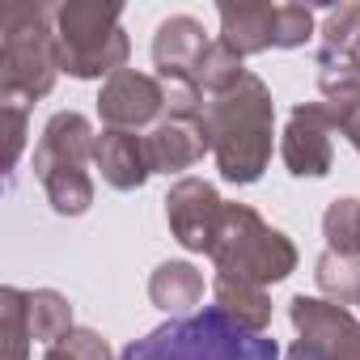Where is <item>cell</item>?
Masks as SVG:
<instances>
[{
    "label": "cell",
    "mask_w": 360,
    "mask_h": 360,
    "mask_svg": "<svg viewBox=\"0 0 360 360\" xmlns=\"http://www.w3.org/2000/svg\"><path fill=\"white\" fill-rule=\"evenodd\" d=\"M204 123L212 136V157L225 183L250 187L271 165V144H276V102L263 77L246 72L229 94L208 98Z\"/></svg>",
    "instance_id": "1"
},
{
    "label": "cell",
    "mask_w": 360,
    "mask_h": 360,
    "mask_svg": "<svg viewBox=\"0 0 360 360\" xmlns=\"http://www.w3.org/2000/svg\"><path fill=\"white\" fill-rule=\"evenodd\" d=\"M56 5L13 0L0 9V106H30L56 89Z\"/></svg>",
    "instance_id": "2"
},
{
    "label": "cell",
    "mask_w": 360,
    "mask_h": 360,
    "mask_svg": "<svg viewBox=\"0 0 360 360\" xmlns=\"http://www.w3.org/2000/svg\"><path fill=\"white\" fill-rule=\"evenodd\" d=\"M119 360H280V343L242 330L233 318L208 305L131 339Z\"/></svg>",
    "instance_id": "3"
},
{
    "label": "cell",
    "mask_w": 360,
    "mask_h": 360,
    "mask_svg": "<svg viewBox=\"0 0 360 360\" xmlns=\"http://www.w3.org/2000/svg\"><path fill=\"white\" fill-rule=\"evenodd\" d=\"M131 39L115 0H64L56 5V60L72 81H110L127 68Z\"/></svg>",
    "instance_id": "4"
},
{
    "label": "cell",
    "mask_w": 360,
    "mask_h": 360,
    "mask_svg": "<svg viewBox=\"0 0 360 360\" xmlns=\"http://www.w3.org/2000/svg\"><path fill=\"white\" fill-rule=\"evenodd\" d=\"M208 259L221 276H242L255 284H280L297 271V246L284 229L267 225L250 204H225L221 229L212 238Z\"/></svg>",
    "instance_id": "5"
},
{
    "label": "cell",
    "mask_w": 360,
    "mask_h": 360,
    "mask_svg": "<svg viewBox=\"0 0 360 360\" xmlns=\"http://www.w3.org/2000/svg\"><path fill=\"white\" fill-rule=\"evenodd\" d=\"M335 115L326 102H297L284 131H280V157L292 178H326L335 165V144H330Z\"/></svg>",
    "instance_id": "6"
},
{
    "label": "cell",
    "mask_w": 360,
    "mask_h": 360,
    "mask_svg": "<svg viewBox=\"0 0 360 360\" xmlns=\"http://www.w3.org/2000/svg\"><path fill=\"white\" fill-rule=\"evenodd\" d=\"M221 217H225V200L208 178H178L165 191V225H169L174 242L191 255L212 250Z\"/></svg>",
    "instance_id": "7"
},
{
    "label": "cell",
    "mask_w": 360,
    "mask_h": 360,
    "mask_svg": "<svg viewBox=\"0 0 360 360\" xmlns=\"http://www.w3.org/2000/svg\"><path fill=\"white\" fill-rule=\"evenodd\" d=\"M98 115L102 127H119V131H140V127H157L165 119V85L153 72H136L123 68L110 81H102L98 94Z\"/></svg>",
    "instance_id": "8"
},
{
    "label": "cell",
    "mask_w": 360,
    "mask_h": 360,
    "mask_svg": "<svg viewBox=\"0 0 360 360\" xmlns=\"http://www.w3.org/2000/svg\"><path fill=\"white\" fill-rule=\"evenodd\" d=\"M288 318L297 339L314 343L326 360H360V318H352V309L297 292L288 301Z\"/></svg>",
    "instance_id": "9"
},
{
    "label": "cell",
    "mask_w": 360,
    "mask_h": 360,
    "mask_svg": "<svg viewBox=\"0 0 360 360\" xmlns=\"http://www.w3.org/2000/svg\"><path fill=\"white\" fill-rule=\"evenodd\" d=\"M144 148H148L153 174H183V169L200 165L204 153H212V136H208L204 115H195V119L165 115V119L144 136Z\"/></svg>",
    "instance_id": "10"
},
{
    "label": "cell",
    "mask_w": 360,
    "mask_h": 360,
    "mask_svg": "<svg viewBox=\"0 0 360 360\" xmlns=\"http://www.w3.org/2000/svg\"><path fill=\"white\" fill-rule=\"evenodd\" d=\"M208 30L191 13H174L153 34V68L161 81H195V64L208 51Z\"/></svg>",
    "instance_id": "11"
},
{
    "label": "cell",
    "mask_w": 360,
    "mask_h": 360,
    "mask_svg": "<svg viewBox=\"0 0 360 360\" xmlns=\"http://www.w3.org/2000/svg\"><path fill=\"white\" fill-rule=\"evenodd\" d=\"M98 148V131L81 110H56L34 144V178L60 169V165H89Z\"/></svg>",
    "instance_id": "12"
},
{
    "label": "cell",
    "mask_w": 360,
    "mask_h": 360,
    "mask_svg": "<svg viewBox=\"0 0 360 360\" xmlns=\"http://www.w3.org/2000/svg\"><path fill=\"white\" fill-rule=\"evenodd\" d=\"M94 165L102 174V183L115 187V191H140L148 178H153L144 136L119 131V127H102L98 148H94Z\"/></svg>",
    "instance_id": "13"
},
{
    "label": "cell",
    "mask_w": 360,
    "mask_h": 360,
    "mask_svg": "<svg viewBox=\"0 0 360 360\" xmlns=\"http://www.w3.org/2000/svg\"><path fill=\"white\" fill-rule=\"evenodd\" d=\"M221 43H229L242 60L276 47V5L267 0H221Z\"/></svg>",
    "instance_id": "14"
},
{
    "label": "cell",
    "mask_w": 360,
    "mask_h": 360,
    "mask_svg": "<svg viewBox=\"0 0 360 360\" xmlns=\"http://www.w3.org/2000/svg\"><path fill=\"white\" fill-rule=\"evenodd\" d=\"M318 94L335 115V127L360 153V72L343 60L318 56Z\"/></svg>",
    "instance_id": "15"
},
{
    "label": "cell",
    "mask_w": 360,
    "mask_h": 360,
    "mask_svg": "<svg viewBox=\"0 0 360 360\" xmlns=\"http://www.w3.org/2000/svg\"><path fill=\"white\" fill-rule=\"evenodd\" d=\"M148 301L169 314V318H187L204 301V271H195L187 259H165L148 276Z\"/></svg>",
    "instance_id": "16"
},
{
    "label": "cell",
    "mask_w": 360,
    "mask_h": 360,
    "mask_svg": "<svg viewBox=\"0 0 360 360\" xmlns=\"http://www.w3.org/2000/svg\"><path fill=\"white\" fill-rule=\"evenodd\" d=\"M212 301L225 318H233L242 330L250 335H267V322H271V297L263 284L255 280H242V276H221L212 280Z\"/></svg>",
    "instance_id": "17"
},
{
    "label": "cell",
    "mask_w": 360,
    "mask_h": 360,
    "mask_svg": "<svg viewBox=\"0 0 360 360\" xmlns=\"http://www.w3.org/2000/svg\"><path fill=\"white\" fill-rule=\"evenodd\" d=\"M314 284L322 292V301L330 305H360V255H339V250H322L314 263Z\"/></svg>",
    "instance_id": "18"
},
{
    "label": "cell",
    "mask_w": 360,
    "mask_h": 360,
    "mask_svg": "<svg viewBox=\"0 0 360 360\" xmlns=\"http://www.w3.org/2000/svg\"><path fill=\"white\" fill-rule=\"evenodd\" d=\"M56 217H85L94 208V178L85 165H60L39 178Z\"/></svg>",
    "instance_id": "19"
},
{
    "label": "cell",
    "mask_w": 360,
    "mask_h": 360,
    "mask_svg": "<svg viewBox=\"0 0 360 360\" xmlns=\"http://www.w3.org/2000/svg\"><path fill=\"white\" fill-rule=\"evenodd\" d=\"M318 56H330V60H343L360 72V5L347 0V5H335L326 9V22H322V47Z\"/></svg>",
    "instance_id": "20"
},
{
    "label": "cell",
    "mask_w": 360,
    "mask_h": 360,
    "mask_svg": "<svg viewBox=\"0 0 360 360\" xmlns=\"http://www.w3.org/2000/svg\"><path fill=\"white\" fill-rule=\"evenodd\" d=\"M0 339H5V360H30V292L5 284L0 288Z\"/></svg>",
    "instance_id": "21"
},
{
    "label": "cell",
    "mask_w": 360,
    "mask_h": 360,
    "mask_svg": "<svg viewBox=\"0 0 360 360\" xmlns=\"http://www.w3.org/2000/svg\"><path fill=\"white\" fill-rule=\"evenodd\" d=\"M242 77H246L242 56H238L229 43L212 39V43H208V51H204V56H200V64H195V85H200L208 98H221V94H229Z\"/></svg>",
    "instance_id": "22"
},
{
    "label": "cell",
    "mask_w": 360,
    "mask_h": 360,
    "mask_svg": "<svg viewBox=\"0 0 360 360\" xmlns=\"http://www.w3.org/2000/svg\"><path fill=\"white\" fill-rule=\"evenodd\" d=\"M72 301L60 292V288H34L30 292V330L39 343H60L68 330H72Z\"/></svg>",
    "instance_id": "23"
},
{
    "label": "cell",
    "mask_w": 360,
    "mask_h": 360,
    "mask_svg": "<svg viewBox=\"0 0 360 360\" xmlns=\"http://www.w3.org/2000/svg\"><path fill=\"white\" fill-rule=\"evenodd\" d=\"M322 238H326V250L360 255V200H352V195L330 200L322 212Z\"/></svg>",
    "instance_id": "24"
},
{
    "label": "cell",
    "mask_w": 360,
    "mask_h": 360,
    "mask_svg": "<svg viewBox=\"0 0 360 360\" xmlns=\"http://www.w3.org/2000/svg\"><path fill=\"white\" fill-rule=\"evenodd\" d=\"M43 360H115V352L94 326H72L60 343L43 352Z\"/></svg>",
    "instance_id": "25"
},
{
    "label": "cell",
    "mask_w": 360,
    "mask_h": 360,
    "mask_svg": "<svg viewBox=\"0 0 360 360\" xmlns=\"http://www.w3.org/2000/svg\"><path fill=\"white\" fill-rule=\"evenodd\" d=\"M314 39L309 5H276V51H297Z\"/></svg>",
    "instance_id": "26"
},
{
    "label": "cell",
    "mask_w": 360,
    "mask_h": 360,
    "mask_svg": "<svg viewBox=\"0 0 360 360\" xmlns=\"http://www.w3.org/2000/svg\"><path fill=\"white\" fill-rule=\"evenodd\" d=\"M0 123H5V169H18L30 136V106H0Z\"/></svg>",
    "instance_id": "27"
}]
</instances>
